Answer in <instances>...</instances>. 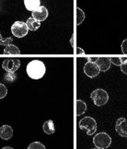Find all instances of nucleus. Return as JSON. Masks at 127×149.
<instances>
[{"instance_id": "nucleus-24", "label": "nucleus", "mask_w": 127, "mask_h": 149, "mask_svg": "<svg viewBox=\"0 0 127 149\" xmlns=\"http://www.w3.org/2000/svg\"><path fill=\"white\" fill-rule=\"evenodd\" d=\"M120 67H121V72L125 74H127V58L124 60V61Z\"/></svg>"}, {"instance_id": "nucleus-10", "label": "nucleus", "mask_w": 127, "mask_h": 149, "mask_svg": "<svg viewBox=\"0 0 127 149\" xmlns=\"http://www.w3.org/2000/svg\"><path fill=\"white\" fill-rule=\"evenodd\" d=\"M94 62L99 67L100 72H105L110 69L111 62L110 58H108V57H99L97 58H95Z\"/></svg>"}, {"instance_id": "nucleus-7", "label": "nucleus", "mask_w": 127, "mask_h": 149, "mask_svg": "<svg viewBox=\"0 0 127 149\" xmlns=\"http://www.w3.org/2000/svg\"><path fill=\"white\" fill-rule=\"evenodd\" d=\"M2 68L8 72H15L21 67V61L18 58H6L2 63Z\"/></svg>"}, {"instance_id": "nucleus-3", "label": "nucleus", "mask_w": 127, "mask_h": 149, "mask_svg": "<svg viewBox=\"0 0 127 149\" xmlns=\"http://www.w3.org/2000/svg\"><path fill=\"white\" fill-rule=\"evenodd\" d=\"M93 143L96 148L99 149H106L112 143V138L106 132H99L93 138Z\"/></svg>"}, {"instance_id": "nucleus-18", "label": "nucleus", "mask_w": 127, "mask_h": 149, "mask_svg": "<svg viewBox=\"0 0 127 149\" xmlns=\"http://www.w3.org/2000/svg\"><path fill=\"white\" fill-rule=\"evenodd\" d=\"M16 78L17 75L14 72H7V73L4 74L5 81L8 83H13L16 80Z\"/></svg>"}, {"instance_id": "nucleus-19", "label": "nucleus", "mask_w": 127, "mask_h": 149, "mask_svg": "<svg viewBox=\"0 0 127 149\" xmlns=\"http://www.w3.org/2000/svg\"><path fill=\"white\" fill-rule=\"evenodd\" d=\"M27 149H46V148L40 142L35 141L30 143L29 146L27 148Z\"/></svg>"}, {"instance_id": "nucleus-2", "label": "nucleus", "mask_w": 127, "mask_h": 149, "mask_svg": "<svg viewBox=\"0 0 127 149\" xmlns=\"http://www.w3.org/2000/svg\"><path fill=\"white\" fill-rule=\"evenodd\" d=\"M91 98L94 104L98 107L105 105L109 101V95L108 92L102 88H97L93 91L91 94Z\"/></svg>"}, {"instance_id": "nucleus-4", "label": "nucleus", "mask_w": 127, "mask_h": 149, "mask_svg": "<svg viewBox=\"0 0 127 149\" xmlns=\"http://www.w3.org/2000/svg\"><path fill=\"white\" fill-rule=\"evenodd\" d=\"M79 127L81 130H86L87 134L91 136L96 132L97 124L94 118L91 116H85L80 121Z\"/></svg>"}, {"instance_id": "nucleus-11", "label": "nucleus", "mask_w": 127, "mask_h": 149, "mask_svg": "<svg viewBox=\"0 0 127 149\" xmlns=\"http://www.w3.org/2000/svg\"><path fill=\"white\" fill-rule=\"evenodd\" d=\"M13 136V129L9 125H3L0 127V138L8 140Z\"/></svg>"}, {"instance_id": "nucleus-9", "label": "nucleus", "mask_w": 127, "mask_h": 149, "mask_svg": "<svg viewBox=\"0 0 127 149\" xmlns=\"http://www.w3.org/2000/svg\"><path fill=\"white\" fill-rule=\"evenodd\" d=\"M31 15H32V18L41 22L46 20V18L48 17V10L45 6H40L36 10L32 12Z\"/></svg>"}, {"instance_id": "nucleus-26", "label": "nucleus", "mask_w": 127, "mask_h": 149, "mask_svg": "<svg viewBox=\"0 0 127 149\" xmlns=\"http://www.w3.org/2000/svg\"><path fill=\"white\" fill-rule=\"evenodd\" d=\"M93 149H99V148H93Z\"/></svg>"}, {"instance_id": "nucleus-15", "label": "nucleus", "mask_w": 127, "mask_h": 149, "mask_svg": "<svg viewBox=\"0 0 127 149\" xmlns=\"http://www.w3.org/2000/svg\"><path fill=\"white\" fill-rule=\"evenodd\" d=\"M87 110L86 103L81 100H77V116L83 115Z\"/></svg>"}, {"instance_id": "nucleus-8", "label": "nucleus", "mask_w": 127, "mask_h": 149, "mask_svg": "<svg viewBox=\"0 0 127 149\" xmlns=\"http://www.w3.org/2000/svg\"><path fill=\"white\" fill-rule=\"evenodd\" d=\"M115 131L123 137H127V120L125 118H119L115 123Z\"/></svg>"}, {"instance_id": "nucleus-12", "label": "nucleus", "mask_w": 127, "mask_h": 149, "mask_svg": "<svg viewBox=\"0 0 127 149\" xmlns=\"http://www.w3.org/2000/svg\"><path fill=\"white\" fill-rule=\"evenodd\" d=\"M24 5L27 10L33 12L41 6L40 0H24Z\"/></svg>"}, {"instance_id": "nucleus-1", "label": "nucleus", "mask_w": 127, "mask_h": 149, "mask_svg": "<svg viewBox=\"0 0 127 149\" xmlns=\"http://www.w3.org/2000/svg\"><path fill=\"white\" fill-rule=\"evenodd\" d=\"M26 72L31 79H41L46 72V67L42 61L37 59L32 60L27 64Z\"/></svg>"}, {"instance_id": "nucleus-5", "label": "nucleus", "mask_w": 127, "mask_h": 149, "mask_svg": "<svg viewBox=\"0 0 127 149\" xmlns=\"http://www.w3.org/2000/svg\"><path fill=\"white\" fill-rule=\"evenodd\" d=\"M11 31L15 37L22 38V37L27 35L28 29L25 22L17 21L11 26Z\"/></svg>"}, {"instance_id": "nucleus-13", "label": "nucleus", "mask_w": 127, "mask_h": 149, "mask_svg": "<svg viewBox=\"0 0 127 149\" xmlns=\"http://www.w3.org/2000/svg\"><path fill=\"white\" fill-rule=\"evenodd\" d=\"M26 25L28 26V30L32 31H35L38 29L40 27L41 24L40 21H37L36 19H35L34 18L31 17V18H28L26 21Z\"/></svg>"}, {"instance_id": "nucleus-14", "label": "nucleus", "mask_w": 127, "mask_h": 149, "mask_svg": "<svg viewBox=\"0 0 127 149\" xmlns=\"http://www.w3.org/2000/svg\"><path fill=\"white\" fill-rule=\"evenodd\" d=\"M43 132L47 134H53L55 132V125L52 120H48L43 124Z\"/></svg>"}, {"instance_id": "nucleus-25", "label": "nucleus", "mask_w": 127, "mask_h": 149, "mask_svg": "<svg viewBox=\"0 0 127 149\" xmlns=\"http://www.w3.org/2000/svg\"><path fill=\"white\" fill-rule=\"evenodd\" d=\"M2 149H13L10 146H5V147H3Z\"/></svg>"}, {"instance_id": "nucleus-20", "label": "nucleus", "mask_w": 127, "mask_h": 149, "mask_svg": "<svg viewBox=\"0 0 127 149\" xmlns=\"http://www.w3.org/2000/svg\"><path fill=\"white\" fill-rule=\"evenodd\" d=\"M110 60L111 64H114L115 66H118V67H121V64H123V62L124 61V58H120V57H111L110 58Z\"/></svg>"}, {"instance_id": "nucleus-23", "label": "nucleus", "mask_w": 127, "mask_h": 149, "mask_svg": "<svg viewBox=\"0 0 127 149\" xmlns=\"http://www.w3.org/2000/svg\"><path fill=\"white\" fill-rule=\"evenodd\" d=\"M121 48L123 54L127 55V38L123 41L122 43H121Z\"/></svg>"}, {"instance_id": "nucleus-16", "label": "nucleus", "mask_w": 127, "mask_h": 149, "mask_svg": "<svg viewBox=\"0 0 127 149\" xmlns=\"http://www.w3.org/2000/svg\"><path fill=\"white\" fill-rule=\"evenodd\" d=\"M3 53L5 54H14V55H16V54H21V51H20L19 48L16 45L9 44L7 46H5Z\"/></svg>"}, {"instance_id": "nucleus-17", "label": "nucleus", "mask_w": 127, "mask_h": 149, "mask_svg": "<svg viewBox=\"0 0 127 149\" xmlns=\"http://www.w3.org/2000/svg\"><path fill=\"white\" fill-rule=\"evenodd\" d=\"M85 15L83 11L81 8H77V24L78 26L82 24L83 21L85 20Z\"/></svg>"}, {"instance_id": "nucleus-21", "label": "nucleus", "mask_w": 127, "mask_h": 149, "mask_svg": "<svg viewBox=\"0 0 127 149\" xmlns=\"http://www.w3.org/2000/svg\"><path fill=\"white\" fill-rule=\"evenodd\" d=\"M13 41L12 37H8V38H2V35L0 34V45H8L10 44Z\"/></svg>"}, {"instance_id": "nucleus-22", "label": "nucleus", "mask_w": 127, "mask_h": 149, "mask_svg": "<svg viewBox=\"0 0 127 149\" xmlns=\"http://www.w3.org/2000/svg\"><path fill=\"white\" fill-rule=\"evenodd\" d=\"M8 94V88L3 84H0V100L5 98Z\"/></svg>"}, {"instance_id": "nucleus-6", "label": "nucleus", "mask_w": 127, "mask_h": 149, "mask_svg": "<svg viewBox=\"0 0 127 149\" xmlns=\"http://www.w3.org/2000/svg\"><path fill=\"white\" fill-rule=\"evenodd\" d=\"M83 72L85 75L89 77L90 78H96L100 73V70L97 65L95 64L94 61H91L89 58H88V61L84 65Z\"/></svg>"}]
</instances>
